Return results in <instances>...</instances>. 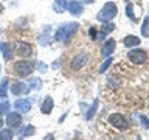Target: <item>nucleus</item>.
I'll list each match as a JSON object with an SVG mask.
<instances>
[{
	"instance_id": "obj_29",
	"label": "nucleus",
	"mask_w": 149,
	"mask_h": 140,
	"mask_svg": "<svg viewBox=\"0 0 149 140\" xmlns=\"http://www.w3.org/2000/svg\"><path fill=\"white\" fill-rule=\"evenodd\" d=\"M36 62H37V64H34V65H36V67H37V69H39V70H40V72H45V70H47V65H45L44 62H42V61H36Z\"/></svg>"
},
{
	"instance_id": "obj_21",
	"label": "nucleus",
	"mask_w": 149,
	"mask_h": 140,
	"mask_svg": "<svg viewBox=\"0 0 149 140\" xmlns=\"http://www.w3.org/2000/svg\"><path fill=\"white\" fill-rule=\"evenodd\" d=\"M8 84H9V79L5 76L0 83V100H5L6 98V92H8Z\"/></svg>"
},
{
	"instance_id": "obj_28",
	"label": "nucleus",
	"mask_w": 149,
	"mask_h": 140,
	"mask_svg": "<svg viewBox=\"0 0 149 140\" xmlns=\"http://www.w3.org/2000/svg\"><path fill=\"white\" fill-rule=\"evenodd\" d=\"M126 16H127L129 19H132V20H134V19H135V16H134V6H132V5H127V6H126Z\"/></svg>"
},
{
	"instance_id": "obj_3",
	"label": "nucleus",
	"mask_w": 149,
	"mask_h": 140,
	"mask_svg": "<svg viewBox=\"0 0 149 140\" xmlns=\"http://www.w3.org/2000/svg\"><path fill=\"white\" fill-rule=\"evenodd\" d=\"M88 58H90V56H88L87 51H79V53L74 55L72 58V61H70V69L72 70H81L84 65L88 62Z\"/></svg>"
},
{
	"instance_id": "obj_26",
	"label": "nucleus",
	"mask_w": 149,
	"mask_h": 140,
	"mask_svg": "<svg viewBox=\"0 0 149 140\" xmlns=\"http://www.w3.org/2000/svg\"><path fill=\"white\" fill-rule=\"evenodd\" d=\"M9 109H11V103H9V101H3L2 104H0V117L5 115V114H8Z\"/></svg>"
},
{
	"instance_id": "obj_13",
	"label": "nucleus",
	"mask_w": 149,
	"mask_h": 140,
	"mask_svg": "<svg viewBox=\"0 0 149 140\" xmlns=\"http://www.w3.org/2000/svg\"><path fill=\"white\" fill-rule=\"evenodd\" d=\"M140 42H141V39L137 37V36H134V34H129L123 39V44H124V47H127V48H132V47L140 45Z\"/></svg>"
},
{
	"instance_id": "obj_2",
	"label": "nucleus",
	"mask_w": 149,
	"mask_h": 140,
	"mask_svg": "<svg viewBox=\"0 0 149 140\" xmlns=\"http://www.w3.org/2000/svg\"><path fill=\"white\" fill-rule=\"evenodd\" d=\"M116 14H118L116 5L113 2H107L104 6L100 9V13L96 14V19L100 22H112V19H113Z\"/></svg>"
},
{
	"instance_id": "obj_30",
	"label": "nucleus",
	"mask_w": 149,
	"mask_h": 140,
	"mask_svg": "<svg viewBox=\"0 0 149 140\" xmlns=\"http://www.w3.org/2000/svg\"><path fill=\"white\" fill-rule=\"evenodd\" d=\"M140 120H141V123H143L144 128H149V120L146 118V117H144V115H140Z\"/></svg>"
},
{
	"instance_id": "obj_18",
	"label": "nucleus",
	"mask_w": 149,
	"mask_h": 140,
	"mask_svg": "<svg viewBox=\"0 0 149 140\" xmlns=\"http://www.w3.org/2000/svg\"><path fill=\"white\" fill-rule=\"evenodd\" d=\"M78 27H79V23H78V22H72V23H68L67 36H65V39H64V42H65V44H68V42H70V39L73 37V34L78 31Z\"/></svg>"
},
{
	"instance_id": "obj_5",
	"label": "nucleus",
	"mask_w": 149,
	"mask_h": 140,
	"mask_svg": "<svg viewBox=\"0 0 149 140\" xmlns=\"http://www.w3.org/2000/svg\"><path fill=\"white\" fill-rule=\"evenodd\" d=\"M109 123L113 126V128L121 129V131H124V129L129 128L127 120H126L124 115H121V114H112V115L109 117Z\"/></svg>"
},
{
	"instance_id": "obj_1",
	"label": "nucleus",
	"mask_w": 149,
	"mask_h": 140,
	"mask_svg": "<svg viewBox=\"0 0 149 140\" xmlns=\"http://www.w3.org/2000/svg\"><path fill=\"white\" fill-rule=\"evenodd\" d=\"M34 69H36L34 62L26 61V59H20V61H17V62H14V65H13L14 73H16L17 76H20V78L30 76V75L34 72Z\"/></svg>"
},
{
	"instance_id": "obj_34",
	"label": "nucleus",
	"mask_w": 149,
	"mask_h": 140,
	"mask_svg": "<svg viewBox=\"0 0 149 140\" xmlns=\"http://www.w3.org/2000/svg\"><path fill=\"white\" fill-rule=\"evenodd\" d=\"M2 126H3V120H2V117H0V129H2Z\"/></svg>"
},
{
	"instance_id": "obj_15",
	"label": "nucleus",
	"mask_w": 149,
	"mask_h": 140,
	"mask_svg": "<svg viewBox=\"0 0 149 140\" xmlns=\"http://www.w3.org/2000/svg\"><path fill=\"white\" fill-rule=\"evenodd\" d=\"M50 31H51V27L50 25H47L42 28V31H40V36H39V44L40 45H47L50 42Z\"/></svg>"
},
{
	"instance_id": "obj_4",
	"label": "nucleus",
	"mask_w": 149,
	"mask_h": 140,
	"mask_svg": "<svg viewBox=\"0 0 149 140\" xmlns=\"http://www.w3.org/2000/svg\"><path fill=\"white\" fill-rule=\"evenodd\" d=\"M127 58L132 64H137V65H141L148 61V53L144 50H130L127 53Z\"/></svg>"
},
{
	"instance_id": "obj_8",
	"label": "nucleus",
	"mask_w": 149,
	"mask_h": 140,
	"mask_svg": "<svg viewBox=\"0 0 149 140\" xmlns=\"http://www.w3.org/2000/svg\"><path fill=\"white\" fill-rule=\"evenodd\" d=\"M68 13L72 14V16H81L82 11H84V6H82V3L81 2H78V0H72V2L68 3Z\"/></svg>"
},
{
	"instance_id": "obj_25",
	"label": "nucleus",
	"mask_w": 149,
	"mask_h": 140,
	"mask_svg": "<svg viewBox=\"0 0 149 140\" xmlns=\"http://www.w3.org/2000/svg\"><path fill=\"white\" fill-rule=\"evenodd\" d=\"M112 62H113V59H112L110 56H109V58H106V61H104V62H102V64L100 65V73H104L106 70L110 67V64H112Z\"/></svg>"
},
{
	"instance_id": "obj_10",
	"label": "nucleus",
	"mask_w": 149,
	"mask_h": 140,
	"mask_svg": "<svg viewBox=\"0 0 149 140\" xmlns=\"http://www.w3.org/2000/svg\"><path fill=\"white\" fill-rule=\"evenodd\" d=\"M113 30H115V23H113V22H102V25H101V33L96 36V39L102 41L107 34H109V33H112Z\"/></svg>"
},
{
	"instance_id": "obj_37",
	"label": "nucleus",
	"mask_w": 149,
	"mask_h": 140,
	"mask_svg": "<svg viewBox=\"0 0 149 140\" xmlns=\"http://www.w3.org/2000/svg\"><path fill=\"white\" fill-rule=\"evenodd\" d=\"M0 70H2V65H0Z\"/></svg>"
},
{
	"instance_id": "obj_14",
	"label": "nucleus",
	"mask_w": 149,
	"mask_h": 140,
	"mask_svg": "<svg viewBox=\"0 0 149 140\" xmlns=\"http://www.w3.org/2000/svg\"><path fill=\"white\" fill-rule=\"evenodd\" d=\"M67 30H68V23H64V25H61L58 30H56V33H54V41L64 42L65 36H67Z\"/></svg>"
},
{
	"instance_id": "obj_11",
	"label": "nucleus",
	"mask_w": 149,
	"mask_h": 140,
	"mask_svg": "<svg viewBox=\"0 0 149 140\" xmlns=\"http://www.w3.org/2000/svg\"><path fill=\"white\" fill-rule=\"evenodd\" d=\"M14 109L17 112L26 114V112H30V109H31V103H30V100H16L14 101Z\"/></svg>"
},
{
	"instance_id": "obj_32",
	"label": "nucleus",
	"mask_w": 149,
	"mask_h": 140,
	"mask_svg": "<svg viewBox=\"0 0 149 140\" xmlns=\"http://www.w3.org/2000/svg\"><path fill=\"white\" fill-rule=\"evenodd\" d=\"M44 140H54V135L53 134H47L44 137Z\"/></svg>"
},
{
	"instance_id": "obj_31",
	"label": "nucleus",
	"mask_w": 149,
	"mask_h": 140,
	"mask_svg": "<svg viewBox=\"0 0 149 140\" xmlns=\"http://www.w3.org/2000/svg\"><path fill=\"white\" fill-rule=\"evenodd\" d=\"M88 33H90V36L93 37V39H96V30H95V28H90V31H88Z\"/></svg>"
},
{
	"instance_id": "obj_6",
	"label": "nucleus",
	"mask_w": 149,
	"mask_h": 140,
	"mask_svg": "<svg viewBox=\"0 0 149 140\" xmlns=\"http://www.w3.org/2000/svg\"><path fill=\"white\" fill-rule=\"evenodd\" d=\"M6 125L9 128H19L22 125V115L19 112H9L6 115Z\"/></svg>"
},
{
	"instance_id": "obj_33",
	"label": "nucleus",
	"mask_w": 149,
	"mask_h": 140,
	"mask_svg": "<svg viewBox=\"0 0 149 140\" xmlns=\"http://www.w3.org/2000/svg\"><path fill=\"white\" fill-rule=\"evenodd\" d=\"M82 2H84V3H88V5H92L93 2H95V0H82Z\"/></svg>"
},
{
	"instance_id": "obj_16",
	"label": "nucleus",
	"mask_w": 149,
	"mask_h": 140,
	"mask_svg": "<svg viewBox=\"0 0 149 140\" xmlns=\"http://www.w3.org/2000/svg\"><path fill=\"white\" fill-rule=\"evenodd\" d=\"M70 2H72V0H54V3H53L54 13H64L65 9H67Z\"/></svg>"
},
{
	"instance_id": "obj_36",
	"label": "nucleus",
	"mask_w": 149,
	"mask_h": 140,
	"mask_svg": "<svg viewBox=\"0 0 149 140\" xmlns=\"http://www.w3.org/2000/svg\"><path fill=\"white\" fill-rule=\"evenodd\" d=\"M0 53H2V44H0Z\"/></svg>"
},
{
	"instance_id": "obj_23",
	"label": "nucleus",
	"mask_w": 149,
	"mask_h": 140,
	"mask_svg": "<svg viewBox=\"0 0 149 140\" xmlns=\"http://www.w3.org/2000/svg\"><path fill=\"white\" fill-rule=\"evenodd\" d=\"M34 132H36L34 126H33V125H26L25 128L20 131V135H22V137H31V135H34Z\"/></svg>"
},
{
	"instance_id": "obj_20",
	"label": "nucleus",
	"mask_w": 149,
	"mask_h": 140,
	"mask_svg": "<svg viewBox=\"0 0 149 140\" xmlns=\"http://www.w3.org/2000/svg\"><path fill=\"white\" fill-rule=\"evenodd\" d=\"M42 87V81L39 78H31L30 79V86H26V90L25 93H28L30 90H39V89Z\"/></svg>"
},
{
	"instance_id": "obj_12",
	"label": "nucleus",
	"mask_w": 149,
	"mask_h": 140,
	"mask_svg": "<svg viewBox=\"0 0 149 140\" xmlns=\"http://www.w3.org/2000/svg\"><path fill=\"white\" fill-rule=\"evenodd\" d=\"M9 90H11L13 95H22V93H25L26 90V86H25V83H22V81H13L11 84V87H9Z\"/></svg>"
},
{
	"instance_id": "obj_38",
	"label": "nucleus",
	"mask_w": 149,
	"mask_h": 140,
	"mask_svg": "<svg viewBox=\"0 0 149 140\" xmlns=\"http://www.w3.org/2000/svg\"><path fill=\"white\" fill-rule=\"evenodd\" d=\"M148 107H149V103H148Z\"/></svg>"
},
{
	"instance_id": "obj_19",
	"label": "nucleus",
	"mask_w": 149,
	"mask_h": 140,
	"mask_svg": "<svg viewBox=\"0 0 149 140\" xmlns=\"http://www.w3.org/2000/svg\"><path fill=\"white\" fill-rule=\"evenodd\" d=\"M2 53H3V58L5 61H11L13 59V44H2Z\"/></svg>"
},
{
	"instance_id": "obj_9",
	"label": "nucleus",
	"mask_w": 149,
	"mask_h": 140,
	"mask_svg": "<svg viewBox=\"0 0 149 140\" xmlns=\"http://www.w3.org/2000/svg\"><path fill=\"white\" fill-rule=\"evenodd\" d=\"M115 45H116L115 39L107 41L106 44L102 45V48H101V56L102 58H109V56H112V53H113V50H115Z\"/></svg>"
},
{
	"instance_id": "obj_22",
	"label": "nucleus",
	"mask_w": 149,
	"mask_h": 140,
	"mask_svg": "<svg viewBox=\"0 0 149 140\" xmlns=\"http://www.w3.org/2000/svg\"><path fill=\"white\" fill-rule=\"evenodd\" d=\"M96 111H98V100L93 101V104L90 106V109H88L86 114H84V118H86V120H92L93 115L96 114Z\"/></svg>"
},
{
	"instance_id": "obj_24",
	"label": "nucleus",
	"mask_w": 149,
	"mask_h": 140,
	"mask_svg": "<svg viewBox=\"0 0 149 140\" xmlns=\"http://www.w3.org/2000/svg\"><path fill=\"white\" fill-rule=\"evenodd\" d=\"M14 134L11 128H6V129H0V140H13Z\"/></svg>"
},
{
	"instance_id": "obj_17",
	"label": "nucleus",
	"mask_w": 149,
	"mask_h": 140,
	"mask_svg": "<svg viewBox=\"0 0 149 140\" xmlns=\"http://www.w3.org/2000/svg\"><path fill=\"white\" fill-rule=\"evenodd\" d=\"M53 98L51 97H45V100H44V103H42V106H40V111H42V114H50L51 112V109H53Z\"/></svg>"
},
{
	"instance_id": "obj_27",
	"label": "nucleus",
	"mask_w": 149,
	"mask_h": 140,
	"mask_svg": "<svg viewBox=\"0 0 149 140\" xmlns=\"http://www.w3.org/2000/svg\"><path fill=\"white\" fill-rule=\"evenodd\" d=\"M141 34L143 36H149V17H144L143 25H141Z\"/></svg>"
},
{
	"instance_id": "obj_7",
	"label": "nucleus",
	"mask_w": 149,
	"mask_h": 140,
	"mask_svg": "<svg viewBox=\"0 0 149 140\" xmlns=\"http://www.w3.org/2000/svg\"><path fill=\"white\" fill-rule=\"evenodd\" d=\"M16 53L19 56H22V58H28V56L33 53L31 45L26 44V42H17L16 44Z\"/></svg>"
},
{
	"instance_id": "obj_35",
	"label": "nucleus",
	"mask_w": 149,
	"mask_h": 140,
	"mask_svg": "<svg viewBox=\"0 0 149 140\" xmlns=\"http://www.w3.org/2000/svg\"><path fill=\"white\" fill-rule=\"evenodd\" d=\"M3 9H5V8H3V5L0 3V13H3Z\"/></svg>"
}]
</instances>
